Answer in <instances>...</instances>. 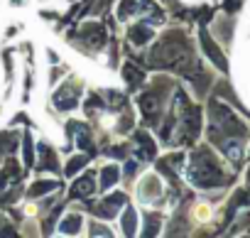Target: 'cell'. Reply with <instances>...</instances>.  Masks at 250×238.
Here are the masks:
<instances>
[{
	"mask_svg": "<svg viewBox=\"0 0 250 238\" xmlns=\"http://www.w3.org/2000/svg\"><path fill=\"white\" fill-rule=\"evenodd\" d=\"M140 108H143L145 113H152V110L157 108V98H155L152 93H147V96H143V98H140Z\"/></svg>",
	"mask_w": 250,
	"mask_h": 238,
	"instance_id": "2e32d148",
	"label": "cell"
},
{
	"mask_svg": "<svg viewBox=\"0 0 250 238\" xmlns=\"http://www.w3.org/2000/svg\"><path fill=\"white\" fill-rule=\"evenodd\" d=\"M93 192V177H83L79 182H74V194L76 196H88Z\"/></svg>",
	"mask_w": 250,
	"mask_h": 238,
	"instance_id": "8fae6325",
	"label": "cell"
},
{
	"mask_svg": "<svg viewBox=\"0 0 250 238\" xmlns=\"http://www.w3.org/2000/svg\"><path fill=\"white\" fill-rule=\"evenodd\" d=\"M152 35H155V32H152L150 27H145V25H143V27H133L130 40H133L135 44H145V42H150V40H152Z\"/></svg>",
	"mask_w": 250,
	"mask_h": 238,
	"instance_id": "9c48e42d",
	"label": "cell"
},
{
	"mask_svg": "<svg viewBox=\"0 0 250 238\" xmlns=\"http://www.w3.org/2000/svg\"><path fill=\"white\" fill-rule=\"evenodd\" d=\"M74 135H76V143H79V148H88V140H91V135H88V130H86L83 126H74Z\"/></svg>",
	"mask_w": 250,
	"mask_h": 238,
	"instance_id": "5bb4252c",
	"label": "cell"
},
{
	"mask_svg": "<svg viewBox=\"0 0 250 238\" xmlns=\"http://www.w3.org/2000/svg\"><path fill=\"white\" fill-rule=\"evenodd\" d=\"M223 152H226L233 162H238V160H240V143H238V140H226V143H223Z\"/></svg>",
	"mask_w": 250,
	"mask_h": 238,
	"instance_id": "4fadbf2b",
	"label": "cell"
},
{
	"mask_svg": "<svg viewBox=\"0 0 250 238\" xmlns=\"http://www.w3.org/2000/svg\"><path fill=\"white\" fill-rule=\"evenodd\" d=\"M125 79H128V84H140L143 81V74L128 64V66H125Z\"/></svg>",
	"mask_w": 250,
	"mask_h": 238,
	"instance_id": "e0dca14e",
	"label": "cell"
},
{
	"mask_svg": "<svg viewBox=\"0 0 250 238\" xmlns=\"http://www.w3.org/2000/svg\"><path fill=\"white\" fill-rule=\"evenodd\" d=\"M52 189H57L54 182H35V184H32V194H35V196H42V194H47V192H52Z\"/></svg>",
	"mask_w": 250,
	"mask_h": 238,
	"instance_id": "9a60e30c",
	"label": "cell"
},
{
	"mask_svg": "<svg viewBox=\"0 0 250 238\" xmlns=\"http://www.w3.org/2000/svg\"><path fill=\"white\" fill-rule=\"evenodd\" d=\"M123 228H125V233H135V228H138V214H135V209H128L123 214Z\"/></svg>",
	"mask_w": 250,
	"mask_h": 238,
	"instance_id": "7c38bea8",
	"label": "cell"
},
{
	"mask_svg": "<svg viewBox=\"0 0 250 238\" xmlns=\"http://www.w3.org/2000/svg\"><path fill=\"white\" fill-rule=\"evenodd\" d=\"M25 162L32 165V143H30V135L25 138Z\"/></svg>",
	"mask_w": 250,
	"mask_h": 238,
	"instance_id": "d6986e66",
	"label": "cell"
},
{
	"mask_svg": "<svg viewBox=\"0 0 250 238\" xmlns=\"http://www.w3.org/2000/svg\"><path fill=\"white\" fill-rule=\"evenodd\" d=\"M96 233H98V236H108L110 231H105V226H96V223H93V236H96Z\"/></svg>",
	"mask_w": 250,
	"mask_h": 238,
	"instance_id": "ffe728a7",
	"label": "cell"
},
{
	"mask_svg": "<svg viewBox=\"0 0 250 238\" xmlns=\"http://www.w3.org/2000/svg\"><path fill=\"white\" fill-rule=\"evenodd\" d=\"M83 165H86V157H76V160H71V162H69L66 172H69V174H76V172H79Z\"/></svg>",
	"mask_w": 250,
	"mask_h": 238,
	"instance_id": "ac0fdd59",
	"label": "cell"
},
{
	"mask_svg": "<svg viewBox=\"0 0 250 238\" xmlns=\"http://www.w3.org/2000/svg\"><path fill=\"white\" fill-rule=\"evenodd\" d=\"M189 182H194L199 187H213V184H223V174H221V170L216 167V162L208 155L199 152L194 157V162H191Z\"/></svg>",
	"mask_w": 250,
	"mask_h": 238,
	"instance_id": "6da1fadb",
	"label": "cell"
},
{
	"mask_svg": "<svg viewBox=\"0 0 250 238\" xmlns=\"http://www.w3.org/2000/svg\"><path fill=\"white\" fill-rule=\"evenodd\" d=\"M79 228H81V216H79V214H69V216L59 223V231H62V233H66V236L79 233Z\"/></svg>",
	"mask_w": 250,
	"mask_h": 238,
	"instance_id": "8992f818",
	"label": "cell"
},
{
	"mask_svg": "<svg viewBox=\"0 0 250 238\" xmlns=\"http://www.w3.org/2000/svg\"><path fill=\"white\" fill-rule=\"evenodd\" d=\"M135 138H138V143H140V157H145V160L155 157V143L150 140V135H147V133H138Z\"/></svg>",
	"mask_w": 250,
	"mask_h": 238,
	"instance_id": "52a82bcc",
	"label": "cell"
},
{
	"mask_svg": "<svg viewBox=\"0 0 250 238\" xmlns=\"http://www.w3.org/2000/svg\"><path fill=\"white\" fill-rule=\"evenodd\" d=\"M123 201H125V196H123V194H115V196H110L108 201H103V204H101L98 214H101V216H113V214L118 211V206H120Z\"/></svg>",
	"mask_w": 250,
	"mask_h": 238,
	"instance_id": "ba28073f",
	"label": "cell"
},
{
	"mask_svg": "<svg viewBox=\"0 0 250 238\" xmlns=\"http://www.w3.org/2000/svg\"><path fill=\"white\" fill-rule=\"evenodd\" d=\"M79 96H81V88L76 86V81H69V84H64V86L57 91L54 103H57L59 110H71V108L79 103Z\"/></svg>",
	"mask_w": 250,
	"mask_h": 238,
	"instance_id": "3957f363",
	"label": "cell"
},
{
	"mask_svg": "<svg viewBox=\"0 0 250 238\" xmlns=\"http://www.w3.org/2000/svg\"><path fill=\"white\" fill-rule=\"evenodd\" d=\"M157 196H162V182L155 177V174H145L138 184V199L143 204H150L155 201Z\"/></svg>",
	"mask_w": 250,
	"mask_h": 238,
	"instance_id": "277c9868",
	"label": "cell"
},
{
	"mask_svg": "<svg viewBox=\"0 0 250 238\" xmlns=\"http://www.w3.org/2000/svg\"><path fill=\"white\" fill-rule=\"evenodd\" d=\"M201 44H204V49H206V54L216 62V66H221V69H226V59L218 54V47L211 42V37L206 35V30H201Z\"/></svg>",
	"mask_w": 250,
	"mask_h": 238,
	"instance_id": "5b68a950",
	"label": "cell"
},
{
	"mask_svg": "<svg viewBox=\"0 0 250 238\" xmlns=\"http://www.w3.org/2000/svg\"><path fill=\"white\" fill-rule=\"evenodd\" d=\"M118 177H120L118 167H103V172H101V189H108L110 184H115Z\"/></svg>",
	"mask_w": 250,
	"mask_h": 238,
	"instance_id": "30bf717a",
	"label": "cell"
},
{
	"mask_svg": "<svg viewBox=\"0 0 250 238\" xmlns=\"http://www.w3.org/2000/svg\"><path fill=\"white\" fill-rule=\"evenodd\" d=\"M211 118H213V126L221 128L223 133H230V135L245 133V128L240 126V121L233 115V110H228V108L221 106V103H213V106H211Z\"/></svg>",
	"mask_w": 250,
	"mask_h": 238,
	"instance_id": "7a4b0ae2",
	"label": "cell"
}]
</instances>
